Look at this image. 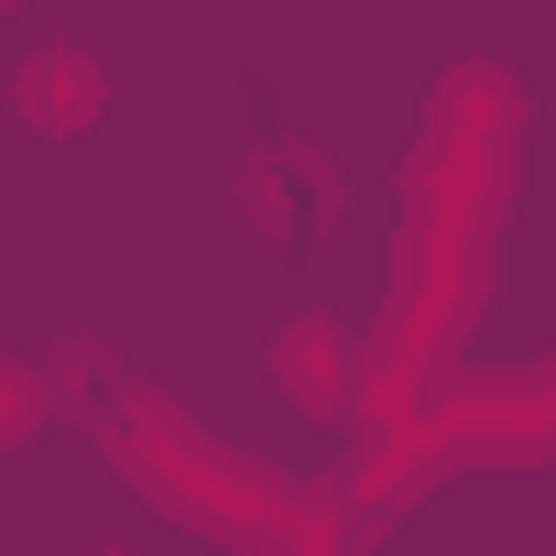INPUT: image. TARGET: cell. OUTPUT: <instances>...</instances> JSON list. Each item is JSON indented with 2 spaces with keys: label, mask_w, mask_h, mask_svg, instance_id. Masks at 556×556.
Instances as JSON below:
<instances>
[{
  "label": "cell",
  "mask_w": 556,
  "mask_h": 556,
  "mask_svg": "<svg viewBox=\"0 0 556 556\" xmlns=\"http://www.w3.org/2000/svg\"><path fill=\"white\" fill-rule=\"evenodd\" d=\"M523 131V88L502 66H458L426 110L415 175H404V273H393V339H382V393H426L437 350L480 306L491 273V207H502V153Z\"/></svg>",
  "instance_id": "6da1fadb"
},
{
  "label": "cell",
  "mask_w": 556,
  "mask_h": 556,
  "mask_svg": "<svg viewBox=\"0 0 556 556\" xmlns=\"http://www.w3.org/2000/svg\"><path fill=\"white\" fill-rule=\"evenodd\" d=\"M99 447L131 469L142 502H164V513H175L186 534H207V545H240V556H306V534H328V502H306L285 469L218 447L207 426H186V415H175L164 393H142V382L110 404Z\"/></svg>",
  "instance_id": "7a4b0ae2"
},
{
  "label": "cell",
  "mask_w": 556,
  "mask_h": 556,
  "mask_svg": "<svg viewBox=\"0 0 556 556\" xmlns=\"http://www.w3.org/2000/svg\"><path fill=\"white\" fill-rule=\"evenodd\" d=\"M262 361H273V393L306 404V415H361V393L382 382V361L361 350V328H350V317H328V306L285 317Z\"/></svg>",
  "instance_id": "3957f363"
},
{
  "label": "cell",
  "mask_w": 556,
  "mask_h": 556,
  "mask_svg": "<svg viewBox=\"0 0 556 556\" xmlns=\"http://www.w3.org/2000/svg\"><path fill=\"white\" fill-rule=\"evenodd\" d=\"M240 207H251L273 240H317V229L339 218V164H328L317 142H262V153L240 164Z\"/></svg>",
  "instance_id": "277c9868"
},
{
  "label": "cell",
  "mask_w": 556,
  "mask_h": 556,
  "mask_svg": "<svg viewBox=\"0 0 556 556\" xmlns=\"http://www.w3.org/2000/svg\"><path fill=\"white\" fill-rule=\"evenodd\" d=\"M99 110H110V77H99L88 45H34V55L12 66V121H34V131H88Z\"/></svg>",
  "instance_id": "5b68a950"
},
{
  "label": "cell",
  "mask_w": 556,
  "mask_h": 556,
  "mask_svg": "<svg viewBox=\"0 0 556 556\" xmlns=\"http://www.w3.org/2000/svg\"><path fill=\"white\" fill-rule=\"evenodd\" d=\"M45 415H66L55 404V371L45 361H0V447H34Z\"/></svg>",
  "instance_id": "8992f818"
},
{
  "label": "cell",
  "mask_w": 556,
  "mask_h": 556,
  "mask_svg": "<svg viewBox=\"0 0 556 556\" xmlns=\"http://www.w3.org/2000/svg\"><path fill=\"white\" fill-rule=\"evenodd\" d=\"M88 556H121V545H88Z\"/></svg>",
  "instance_id": "52a82bcc"
}]
</instances>
